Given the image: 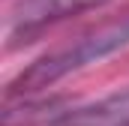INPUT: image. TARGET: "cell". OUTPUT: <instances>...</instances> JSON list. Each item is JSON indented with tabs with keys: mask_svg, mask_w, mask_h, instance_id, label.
<instances>
[{
	"mask_svg": "<svg viewBox=\"0 0 129 126\" xmlns=\"http://www.w3.org/2000/svg\"><path fill=\"white\" fill-rule=\"evenodd\" d=\"M129 45V15H123L120 21H111V24H102L96 30L84 33L78 42L57 48L45 57H39L36 63H30L12 84H9V96L18 93H36L42 87H51L54 81L66 78L69 72H78L90 63L102 60L120 48Z\"/></svg>",
	"mask_w": 129,
	"mask_h": 126,
	"instance_id": "6da1fadb",
	"label": "cell"
},
{
	"mask_svg": "<svg viewBox=\"0 0 129 126\" xmlns=\"http://www.w3.org/2000/svg\"><path fill=\"white\" fill-rule=\"evenodd\" d=\"M108 0H21L12 12V39L30 36L33 30H42L45 24L63 21L69 15H78L84 9H96Z\"/></svg>",
	"mask_w": 129,
	"mask_h": 126,
	"instance_id": "7a4b0ae2",
	"label": "cell"
},
{
	"mask_svg": "<svg viewBox=\"0 0 129 126\" xmlns=\"http://www.w3.org/2000/svg\"><path fill=\"white\" fill-rule=\"evenodd\" d=\"M123 126H129V120H126V123H123Z\"/></svg>",
	"mask_w": 129,
	"mask_h": 126,
	"instance_id": "277c9868",
	"label": "cell"
},
{
	"mask_svg": "<svg viewBox=\"0 0 129 126\" xmlns=\"http://www.w3.org/2000/svg\"><path fill=\"white\" fill-rule=\"evenodd\" d=\"M129 120V93H114L96 105L60 111L48 126H123Z\"/></svg>",
	"mask_w": 129,
	"mask_h": 126,
	"instance_id": "3957f363",
	"label": "cell"
}]
</instances>
